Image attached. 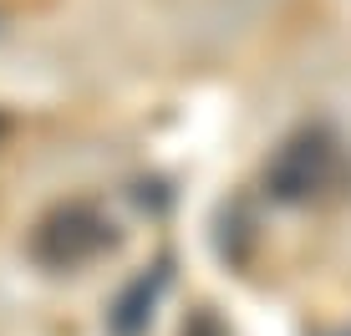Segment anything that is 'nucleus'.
I'll use <instances>...</instances> for the list:
<instances>
[{"mask_svg":"<svg viewBox=\"0 0 351 336\" xmlns=\"http://www.w3.org/2000/svg\"><path fill=\"white\" fill-rule=\"evenodd\" d=\"M112 245V224L102 219V214H92L87 204H66V209H56L51 219H41V230L31 239V255L41 260V265H82V260H92L97 250Z\"/></svg>","mask_w":351,"mask_h":336,"instance_id":"f257e3e1","label":"nucleus"},{"mask_svg":"<svg viewBox=\"0 0 351 336\" xmlns=\"http://www.w3.org/2000/svg\"><path fill=\"white\" fill-rule=\"evenodd\" d=\"M0 133H5V123H0Z\"/></svg>","mask_w":351,"mask_h":336,"instance_id":"f03ea898","label":"nucleus"}]
</instances>
